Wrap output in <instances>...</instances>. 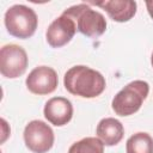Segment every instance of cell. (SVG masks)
I'll use <instances>...</instances> for the list:
<instances>
[{
	"label": "cell",
	"mask_w": 153,
	"mask_h": 153,
	"mask_svg": "<svg viewBox=\"0 0 153 153\" xmlns=\"http://www.w3.org/2000/svg\"><path fill=\"white\" fill-rule=\"evenodd\" d=\"M63 85L71 94L82 98H94L103 93L106 82L103 74L98 71L78 65L65 73Z\"/></svg>",
	"instance_id": "obj_1"
},
{
	"label": "cell",
	"mask_w": 153,
	"mask_h": 153,
	"mask_svg": "<svg viewBox=\"0 0 153 153\" xmlns=\"http://www.w3.org/2000/svg\"><path fill=\"white\" fill-rule=\"evenodd\" d=\"M149 85L145 80H134L126 85L112 99L111 108L118 116H130L135 114L147 98Z\"/></svg>",
	"instance_id": "obj_2"
},
{
	"label": "cell",
	"mask_w": 153,
	"mask_h": 153,
	"mask_svg": "<svg viewBox=\"0 0 153 153\" xmlns=\"http://www.w3.org/2000/svg\"><path fill=\"white\" fill-rule=\"evenodd\" d=\"M76 24V29L80 33L90 38H97L102 36L106 30V20L104 16L91 8L88 4L74 5L63 11Z\"/></svg>",
	"instance_id": "obj_3"
},
{
	"label": "cell",
	"mask_w": 153,
	"mask_h": 153,
	"mask_svg": "<svg viewBox=\"0 0 153 153\" xmlns=\"http://www.w3.org/2000/svg\"><path fill=\"white\" fill-rule=\"evenodd\" d=\"M5 26L7 32L17 38L31 37L37 29L38 19L35 11L25 5H13L5 13Z\"/></svg>",
	"instance_id": "obj_4"
},
{
	"label": "cell",
	"mask_w": 153,
	"mask_h": 153,
	"mask_svg": "<svg viewBox=\"0 0 153 153\" xmlns=\"http://www.w3.org/2000/svg\"><path fill=\"white\" fill-rule=\"evenodd\" d=\"M27 54L18 44H5L0 49V72L2 76L16 79L27 68Z\"/></svg>",
	"instance_id": "obj_5"
},
{
	"label": "cell",
	"mask_w": 153,
	"mask_h": 153,
	"mask_svg": "<svg viewBox=\"0 0 153 153\" xmlns=\"http://www.w3.org/2000/svg\"><path fill=\"white\" fill-rule=\"evenodd\" d=\"M25 146L33 153H47L54 145V131L45 122L33 120L24 129Z\"/></svg>",
	"instance_id": "obj_6"
},
{
	"label": "cell",
	"mask_w": 153,
	"mask_h": 153,
	"mask_svg": "<svg viewBox=\"0 0 153 153\" xmlns=\"http://www.w3.org/2000/svg\"><path fill=\"white\" fill-rule=\"evenodd\" d=\"M27 90L38 96H44L54 92L59 84L57 73L48 66H38L33 68L25 80Z\"/></svg>",
	"instance_id": "obj_7"
},
{
	"label": "cell",
	"mask_w": 153,
	"mask_h": 153,
	"mask_svg": "<svg viewBox=\"0 0 153 153\" xmlns=\"http://www.w3.org/2000/svg\"><path fill=\"white\" fill-rule=\"evenodd\" d=\"M75 22L67 14L62 13L48 26L45 32L47 42L53 48H61L71 42L76 32Z\"/></svg>",
	"instance_id": "obj_8"
},
{
	"label": "cell",
	"mask_w": 153,
	"mask_h": 153,
	"mask_svg": "<svg viewBox=\"0 0 153 153\" xmlns=\"http://www.w3.org/2000/svg\"><path fill=\"white\" fill-rule=\"evenodd\" d=\"M43 114L48 122L56 127H62L72 120L73 105L65 97H53L45 103Z\"/></svg>",
	"instance_id": "obj_9"
},
{
	"label": "cell",
	"mask_w": 153,
	"mask_h": 153,
	"mask_svg": "<svg viewBox=\"0 0 153 153\" xmlns=\"http://www.w3.org/2000/svg\"><path fill=\"white\" fill-rule=\"evenodd\" d=\"M106 11L114 22L124 23L130 20L136 13V2L133 0H106L102 2H88Z\"/></svg>",
	"instance_id": "obj_10"
},
{
	"label": "cell",
	"mask_w": 153,
	"mask_h": 153,
	"mask_svg": "<svg viewBox=\"0 0 153 153\" xmlns=\"http://www.w3.org/2000/svg\"><path fill=\"white\" fill-rule=\"evenodd\" d=\"M96 134L105 146H115L123 139L124 128L118 120L114 117H105L99 121Z\"/></svg>",
	"instance_id": "obj_11"
},
{
	"label": "cell",
	"mask_w": 153,
	"mask_h": 153,
	"mask_svg": "<svg viewBox=\"0 0 153 153\" xmlns=\"http://www.w3.org/2000/svg\"><path fill=\"white\" fill-rule=\"evenodd\" d=\"M127 153H153V137L145 131H139L127 140Z\"/></svg>",
	"instance_id": "obj_12"
},
{
	"label": "cell",
	"mask_w": 153,
	"mask_h": 153,
	"mask_svg": "<svg viewBox=\"0 0 153 153\" xmlns=\"http://www.w3.org/2000/svg\"><path fill=\"white\" fill-rule=\"evenodd\" d=\"M68 153H104V143L98 137H84L74 142Z\"/></svg>",
	"instance_id": "obj_13"
},
{
	"label": "cell",
	"mask_w": 153,
	"mask_h": 153,
	"mask_svg": "<svg viewBox=\"0 0 153 153\" xmlns=\"http://www.w3.org/2000/svg\"><path fill=\"white\" fill-rule=\"evenodd\" d=\"M146 7H147V11H148V14H149L151 18L153 19V0L146 1Z\"/></svg>",
	"instance_id": "obj_14"
},
{
	"label": "cell",
	"mask_w": 153,
	"mask_h": 153,
	"mask_svg": "<svg viewBox=\"0 0 153 153\" xmlns=\"http://www.w3.org/2000/svg\"><path fill=\"white\" fill-rule=\"evenodd\" d=\"M151 63H152V67H153V53H152V56H151Z\"/></svg>",
	"instance_id": "obj_15"
}]
</instances>
